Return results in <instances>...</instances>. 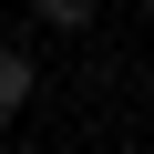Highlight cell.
<instances>
[{
    "mask_svg": "<svg viewBox=\"0 0 154 154\" xmlns=\"http://www.w3.org/2000/svg\"><path fill=\"white\" fill-rule=\"evenodd\" d=\"M31 93H41L31 51H21V41H0V123H21V113H31Z\"/></svg>",
    "mask_w": 154,
    "mask_h": 154,
    "instance_id": "6da1fadb",
    "label": "cell"
},
{
    "mask_svg": "<svg viewBox=\"0 0 154 154\" xmlns=\"http://www.w3.org/2000/svg\"><path fill=\"white\" fill-rule=\"evenodd\" d=\"M31 21H41V31H62V41H82V31L103 21V0H31Z\"/></svg>",
    "mask_w": 154,
    "mask_h": 154,
    "instance_id": "7a4b0ae2",
    "label": "cell"
},
{
    "mask_svg": "<svg viewBox=\"0 0 154 154\" xmlns=\"http://www.w3.org/2000/svg\"><path fill=\"white\" fill-rule=\"evenodd\" d=\"M134 11H154V0H134Z\"/></svg>",
    "mask_w": 154,
    "mask_h": 154,
    "instance_id": "3957f363",
    "label": "cell"
}]
</instances>
